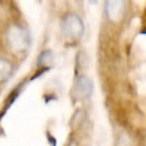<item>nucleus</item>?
Here are the masks:
<instances>
[{
  "label": "nucleus",
  "instance_id": "3",
  "mask_svg": "<svg viewBox=\"0 0 146 146\" xmlns=\"http://www.w3.org/2000/svg\"><path fill=\"white\" fill-rule=\"evenodd\" d=\"M127 13V0H105L104 2V16L105 19L117 25L124 19Z\"/></svg>",
  "mask_w": 146,
  "mask_h": 146
},
{
  "label": "nucleus",
  "instance_id": "7",
  "mask_svg": "<svg viewBox=\"0 0 146 146\" xmlns=\"http://www.w3.org/2000/svg\"><path fill=\"white\" fill-rule=\"evenodd\" d=\"M89 2H91V3H96V2H98V0H89Z\"/></svg>",
  "mask_w": 146,
  "mask_h": 146
},
{
  "label": "nucleus",
  "instance_id": "1",
  "mask_svg": "<svg viewBox=\"0 0 146 146\" xmlns=\"http://www.w3.org/2000/svg\"><path fill=\"white\" fill-rule=\"evenodd\" d=\"M2 41L6 51L13 57L27 56L31 48L29 29L21 22H10L2 32Z\"/></svg>",
  "mask_w": 146,
  "mask_h": 146
},
{
  "label": "nucleus",
  "instance_id": "6",
  "mask_svg": "<svg viewBox=\"0 0 146 146\" xmlns=\"http://www.w3.org/2000/svg\"><path fill=\"white\" fill-rule=\"evenodd\" d=\"M56 63V54L51 48H45L38 54V58H36L35 67L40 72H48Z\"/></svg>",
  "mask_w": 146,
  "mask_h": 146
},
{
  "label": "nucleus",
  "instance_id": "5",
  "mask_svg": "<svg viewBox=\"0 0 146 146\" xmlns=\"http://www.w3.org/2000/svg\"><path fill=\"white\" fill-rule=\"evenodd\" d=\"M16 72V64L12 58L0 56V88L5 86V85L13 78Z\"/></svg>",
  "mask_w": 146,
  "mask_h": 146
},
{
  "label": "nucleus",
  "instance_id": "2",
  "mask_svg": "<svg viewBox=\"0 0 146 146\" xmlns=\"http://www.w3.org/2000/svg\"><path fill=\"white\" fill-rule=\"evenodd\" d=\"M58 29L66 45H76L85 35V22L78 12L69 10L60 18Z\"/></svg>",
  "mask_w": 146,
  "mask_h": 146
},
{
  "label": "nucleus",
  "instance_id": "4",
  "mask_svg": "<svg viewBox=\"0 0 146 146\" xmlns=\"http://www.w3.org/2000/svg\"><path fill=\"white\" fill-rule=\"evenodd\" d=\"M94 94V82L92 79L85 75V73H79L75 79L72 88V95L76 101H86L89 100Z\"/></svg>",
  "mask_w": 146,
  "mask_h": 146
}]
</instances>
